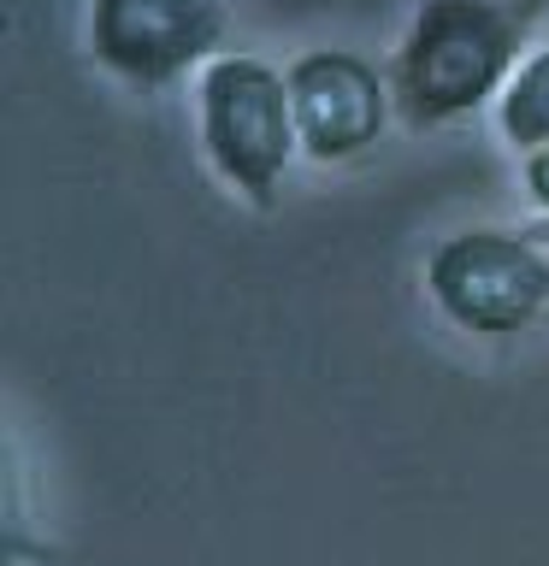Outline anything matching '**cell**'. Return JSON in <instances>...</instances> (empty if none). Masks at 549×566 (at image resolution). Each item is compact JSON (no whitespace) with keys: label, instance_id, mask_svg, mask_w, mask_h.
I'll return each instance as SVG.
<instances>
[{"label":"cell","instance_id":"5","mask_svg":"<svg viewBox=\"0 0 549 566\" xmlns=\"http://www.w3.org/2000/svg\"><path fill=\"white\" fill-rule=\"evenodd\" d=\"M296 101V136L313 166H349L390 130L396 95L390 77L354 48H308L283 65Z\"/></svg>","mask_w":549,"mask_h":566},{"label":"cell","instance_id":"3","mask_svg":"<svg viewBox=\"0 0 549 566\" xmlns=\"http://www.w3.org/2000/svg\"><path fill=\"white\" fill-rule=\"evenodd\" d=\"M425 295L467 336H520L549 313V248L531 230H455L425 254Z\"/></svg>","mask_w":549,"mask_h":566},{"label":"cell","instance_id":"4","mask_svg":"<svg viewBox=\"0 0 549 566\" xmlns=\"http://www.w3.org/2000/svg\"><path fill=\"white\" fill-rule=\"evenodd\" d=\"M225 0H89V60L136 95H159L225 53Z\"/></svg>","mask_w":549,"mask_h":566},{"label":"cell","instance_id":"7","mask_svg":"<svg viewBox=\"0 0 549 566\" xmlns=\"http://www.w3.org/2000/svg\"><path fill=\"white\" fill-rule=\"evenodd\" d=\"M520 184H526V201L549 219V148H538V154L520 159Z\"/></svg>","mask_w":549,"mask_h":566},{"label":"cell","instance_id":"2","mask_svg":"<svg viewBox=\"0 0 549 566\" xmlns=\"http://www.w3.org/2000/svg\"><path fill=\"white\" fill-rule=\"evenodd\" d=\"M195 136L213 177L242 207H278V189L301 154L290 77L260 53H219L195 77Z\"/></svg>","mask_w":549,"mask_h":566},{"label":"cell","instance_id":"6","mask_svg":"<svg viewBox=\"0 0 549 566\" xmlns=\"http://www.w3.org/2000/svg\"><path fill=\"white\" fill-rule=\"evenodd\" d=\"M490 113H496V136H503L520 159L549 148V42L531 48L520 60V71L508 77L503 101H496Z\"/></svg>","mask_w":549,"mask_h":566},{"label":"cell","instance_id":"8","mask_svg":"<svg viewBox=\"0 0 549 566\" xmlns=\"http://www.w3.org/2000/svg\"><path fill=\"white\" fill-rule=\"evenodd\" d=\"M531 237H538V242H543V248H549V219H543V224H538V230H531Z\"/></svg>","mask_w":549,"mask_h":566},{"label":"cell","instance_id":"1","mask_svg":"<svg viewBox=\"0 0 549 566\" xmlns=\"http://www.w3.org/2000/svg\"><path fill=\"white\" fill-rule=\"evenodd\" d=\"M538 18L543 0H419L390 60L396 118L407 130H443L496 106L531 53Z\"/></svg>","mask_w":549,"mask_h":566}]
</instances>
